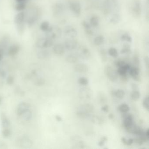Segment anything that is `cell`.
<instances>
[{
  "mask_svg": "<svg viewBox=\"0 0 149 149\" xmlns=\"http://www.w3.org/2000/svg\"><path fill=\"white\" fill-rule=\"evenodd\" d=\"M46 37L50 39H59L61 36L62 30L59 27L56 26L49 27V29L46 31Z\"/></svg>",
  "mask_w": 149,
  "mask_h": 149,
  "instance_id": "obj_1",
  "label": "cell"
},
{
  "mask_svg": "<svg viewBox=\"0 0 149 149\" xmlns=\"http://www.w3.org/2000/svg\"><path fill=\"white\" fill-rule=\"evenodd\" d=\"M53 45V40L47 37L39 39L36 42V47L40 49L47 48L52 47Z\"/></svg>",
  "mask_w": 149,
  "mask_h": 149,
  "instance_id": "obj_2",
  "label": "cell"
},
{
  "mask_svg": "<svg viewBox=\"0 0 149 149\" xmlns=\"http://www.w3.org/2000/svg\"><path fill=\"white\" fill-rule=\"evenodd\" d=\"M69 7L71 11L76 16H80L81 11V7L78 0H70Z\"/></svg>",
  "mask_w": 149,
  "mask_h": 149,
  "instance_id": "obj_3",
  "label": "cell"
},
{
  "mask_svg": "<svg viewBox=\"0 0 149 149\" xmlns=\"http://www.w3.org/2000/svg\"><path fill=\"white\" fill-rule=\"evenodd\" d=\"M93 110L94 107L91 104H84L79 108V110L77 112V115L81 117L84 118L87 117L89 113L92 112Z\"/></svg>",
  "mask_w": 149,
  "mask_h": 149,
  "instance_id": "obj_4",
  "label": "cell"
},
{
  "mask_svg": "<svg viewBox=\"0 0 149 149\" xmlns=\"http://www.w3.org/2000/svg\"><path fill=\"white\" fill-rule=\"evenodd\" d=\"M105 74L106 76L112 82H115L117 80L118 74L113 68L110 66H107L105 68Z\"/></svg>",
  "mask_w": 149,
  "mask_h": 149,
  "instance_id": "obj_5",
  "label": "cell"
},
{
  "mask_svg": "<svg viewBox=\"0 0 149 149\" xmlns=\"http://www.w3.org/2000/svg\"><path fill=\"white\" fill-rule=\"evenodd\" d=\"M132 13L135 18H139L142 14L141 3L139 1H136L132 8Z\"/></svg>",
  "mask_w": 149,
  "mask_h": 149,
  "instance_id": "obj_6",
  "label": "cell"
},
{
  "mask_svg": "<svg viewBox=\"0 0 149 149\" xmlns=\"http://www.w3.org/2000/svg\"><path fill=\"white\" fill-rule=\"evenodd\" d=\"M77 55L83 60H87L90 57L91 53L89 49L84 46H81L77 49Z\"/></svg>",
  "mask_w": 149,
  "mask_h": 149,
  "instance_id": "obj_7",
  "label": "cell"
},
{
  "mask_svg": "<svg viewBox=\"0 0 149 149\" xmlns=\"http://www.w3.org/2000/svg\"><path fill=\"white\" fill-rule=\"evenodd\" d=\"M64 34L70 39H74L78 35L77 30L72 26H68L65 28Z\"/></svg>",
  "mask_w": 149,
  "mask_h": 149,
  "instance_id": "obj_8",
  "label": "cell"
},
{
  "mask_svg": "<svg viewBox=\"0 0 149 149\" xmlns=\"http://www.w3.org/2000/svg\"><path fill=\"white\" fill-rule=\"evenodd\" d=\"M123 125L126 130L134 123L133 116L130 114H128L127 112L123 113Z\"/></svg>",
  "mask_w": 149,
  "mask_h": 149,
  "instance_id": "obj_9",
  "label": "cell"
},
{
  "mask_svg": "<svg viewBox=\"0 0 149 149\" xmlns=\"http://www.w3.org/2000/svg\"><path fill=\"white\" fill-rule=\"evenodd\" d=\"M92 91L88 88H82L79 92V96L82 99H89L92 96Z\"/></svg>",
  "mask_w": 149,
  "mask_h": 149,
  "instance_id": "obj_10",
  "label": "cell"
},
{
  "mask_svg": "<svg viewBox=\"0 0 149 149\" xmlns=\"http://www.w3.org/2000/svg\"><path fill=\"white\" fill-rule=\"evenodd\" d=\"M78 42L74 39H69L65 42L64 47L68 50H73L75 49L77 46Z\"/></svg>",
  "mask_w": 149,
  "mask_h": 149,
  "instance_id": "obj_11",
  "label": "cell"
},
{
  "mask_svg": "<svg viewBox=\"0 0 149 149\" xmlns=\"http://www.w3.org/2000/svg\"><path fill=\"white\" fill-rule=\"evenodd\" d=\"M30 105L29 104L26 102H22L18 105L17 109V115L19 116H22L26 111L29 110Z\"/></svg>",
  "mask_w": 149,
  "mask_h": 149,
  "instance_id": "obj_12",
  "label": "cell"
},
{
  "mask_svg": "<svg viewBox=\"0 0 149 149\" xmlns=\"http://www.w3.org/2000/svg\"><path fill=\"white\" fill-rule=\"evenodd\" d=\"M129 71L130 75L132 77L134 80L136 81H140L141 78L139 75V69L138 67H131Z\"/></svg>",
  "mask_w": 149,
  "mask_h": 149,
  "instance_id": "obj_13",
  "label": "cell"
},
{
  "mask_svg": "<svg viewBox=\"0 0 149 149\" xmlns=\"http://www.w3.org/2000/svg\"><path fill=\"white\" fill-rule=\"evenodd\" d=\"M53 50L56 54L57 55H61L65 52V47L63 44L57 43L54 46Z\"/></svg>",
  "mask_w": 149,
  "mask_h": 149,
  "instance_id": "obj_14",
  "label": "cell"
},
{
  "mask_svg": "<svg viewBox=\"0 0 149 149\" xmlns=\"http://www.w3.org/2000/svg\"><path fill=\"white\" fill-rule=\"evenodd\" d=\"M74 69L75 71L78 73H85L88 72V68L86 64L80 63L75 65L74 68Z\"/></svg>",
  "mask_w": 149,
  "mask_h": 149,
  "instance_id": "obj_15",
  "label": "cell"
},
{
  "mask_svg": "<svg viewBox=\"0 0 149 149\" xmlns=\"http://www.w3.org/2000/svg\"><path fill=\"white\" fill-rule=\"evenodd\" d=\"M20 49V47L18 44H13L9 47L8 50V54L11 56H14L16 55L19 53Z\"/></svg>",
  "mask_w": 149,
  "mask_h": 149,
  "instance_id": "obj_16",
  "label": "cell"
},
{
  "mask_svg": "<svg viewBox=\"0 0 149 149\" xmlns=\"http://www.w3.org/2000/svg\"><path fill=\"white\" fill-rule=\"evenodd\" d=\"M80 137L78 136L74 137V138L72 139V141L74 143V146L76 148H84L85 146L84 143L82 140L80 139Z\"/></svg>",
  "mask_w": 149,
  "mask_h": 149,
  "instance_id": "obj_17",
  "label": "cell"
},
{
  "mask_svg": "<svg viewBox=\"0 0 149 149\" xmlns=\"http://www.w3.org/2000/svg\"><path fill=\"white\" fill-rule=\"evenodd\" d=\"M64 10V7L62 4L57 3L53 7V12L56 15L61 14Z\"/></svg>",
  "mask_w": 149,
  "mask_h": 149,
  "instance_id": "obj_18",
  "label": "cell"
},
{
  "mask_svg": "<svg viewBox=\"0 0 149 149\" xmlns=\"http://www.w3.org/2000/svg\"><path fill=\"white\" fill-rule=\"evenodd\" d=\"M25 15L23 12H21L17 14L15 18V23L16 25L21 24L24 22L25 19Z\"/></svg>",
  "mask_w": 149,
  "mask_h": 149,
  "instance_id": "obj_19",
  "label": "cell"
},
{
  "mask_svg": "<svg viewBox=\"0 0 149 149\" xmlns=\"http://www.w3.org/2000/svg\"><path fill=\"white\" fill-rule=\"evenodd\" d=\"M130 68V66L128 63H126L124 66L118 68V69L117 72L120 76L126 74Z\"/></svg>",
  "mask_w": 149,
  "mask_h": 149,
  "instance_id": "obj_20",
  "label": "cell"
},
{
  "mask_svg": "<svg viewBox=\"0 0 149 149\" xmlns=\"http://www.w3.org/2000/svg\"><path fill=\"white\" fill-rule=\"evenodd\" d=\"M121 15L118 13H114V14L112 15L110 19V22L111 24L116 25L118 24L121 21Z\"/></svg>",
  "mask_w": 149,
  "mask_h": 149,
  "instance_id": "obj_21",
  "label": "cell"
},
{
  "mask_svg": "<svg viewBox=\"0 0 149 149\" xmlns=\"http://www.w3.org/2000/svg\"><path fill=\"white\" fill-rule=\"evenodd\" d=\"M112 95L118 99H122L124 97L125 92L122 89H118L116 91H112Z\"/></svg>",
  "mask_w": 149,
  "mask_h": 149,
  "instance_id": "obj_22",
  "label": "cell"
},
{
  "mask_svg": "<svg viewBox=\"0 0 149 149\" xmlns=\"http://www.w3.org/2000/svg\"><path fill=\"white\" fill-rule=\"evenodd\" d=\"M90 25L92 27H96L99 25V19L97 16H93L90 20Z\"/></svg>",
  "mask_w": 149,
  "mask_h": 149,
  "instance_id": "obj_23",
  "label": "cell"
},
{
  "mask_svg": "<svg viewBox=\"0 0 149 149\" xmlns=\"http://www.w3.org/2000/svg\"><path fill=\"white\" fill-rule=\"evenodd\" d=\"M66 61L70 63H74L78 61V57L75 54H70L66 57Z\"/></svg>",
  "mask_w": 149,
  "mask_h": 149,
  "instance_id": "obj_24",
  "label": "cell"
},
{
  "mask_svg": "<svg viewBox=\"0 0 149 149\" xmlns=\"http://www.w3.org/2000/svg\"><path fill=\"white\" fill-rule=\"evenodd\" d=\"M49 55V51L47 50H42L38 52L37 56L39 59H44L48 57Z\"/></svg>",
  "mask_w": 149,
  "mask_h": 149,
  "instance_id": "obj_25",
  "label": "cell"
},
{
  "mask_svg": "<svg viewBox=\"0 0 149 149\" xmlns=\"http://www.w3.org/2000/svg\"><path fill=\"white\" fill-rule=\"evenodd\" d=\"M1 120L2 121V126L3 128H7L10 124L5 114H2L1 115Z\"/></svg>",
  "mask_w": 149,
  "mask_h": 149,
  "instance_id": "obj_26",
  "label": "cell"
},
{
  "mask_svg": "<svg viewBox=\"0 0 149 149\" xmlns=\"http://www.w3.org/2000/svg\"><path fill=\"white\" fill-rule=\"evenodd\" d=\"M21 143L24 148H29V146H32V141L29 139L24 138L21 139Z\"/></svg>",
  "mask_w": 149,
  "mask_h": 149,
  "instance_id": "obj_27",
  "label": "cell"
},
{
  "mask_svg": "<svg viewBox=\"0 0 149 149\" xmlns=\"http://www.w3.org/2000/svg\"><path fill=\"white\" fill-rule=\"evenodd\" d=\"M104 41V37L102 36H99L95 38L94 42L95 45H97V46H100L103 43Z\"/></svg>",
  "mask_w": 149,
  "mask_h": 149,
  "instance_id": "obj_28",
  "label": "cell"
},
{
  "mask_svg": "<svg viewBox=\"0 0 149 149\" xmlns=\"http://www.w3.org/2000/svg\"><path fill=\"white\" fill-rule=\"evenodd\" d=\"M130 107L126 104H123L118 107V110L123 113H127L130 110Z\"/></svg>",
  "mask_w": 149,
  "mask_h": 149,
  "instance_id": "obj_29",
  "label": "cell"
},
{
  "mask_svg": "<svg viewBox=\"0 0 149 149\" xmlns=\"http://www.w3.org/2000/svg\"><path fill=\"white\" fill-rule=\"evenodd\" d=\"M140 95L139 91L137 90H133L131 93V98L134 101H137L140 97Z\"/></svg>",
  "mask_w": 149,
  "mask_h": 149,
  "instance_id": "obj_30",
  "label": "cell"
},
{
  "mask_svg": "<svg viewBox=\"0 0 149 149\" xmlns=\"http://www.w3.org/2000/svg\"><path fill=\"white\" fill-rule=\"evenodd\" d=\"M131 51L130 46L128 43H125L124 44L123 48L121 51L122 54H128Z\"/></svg>",
  "mask_w": 149,
  "mask_h": 149,
  "instance_id": "obj_31",
  "label": "cell"
},
{
  "mask_svg": "<svg viewBox=\"0 0 149 149\" xmlns=\"http://www.w3.org/2000/svg\"><path fill=\"white\" fill-rule=\"evenodd\" d=\"M108 53L110 56L114 58H116L118 56V52L115 48H110L108 51Z\"/></svg>",
  "mask_w": 149,
  "mask_h": 149,
  "instance_id": "obj_32",
  "label": "cell"
},
{
  "mask_svg": "<svg viewBox=\"0 0 149 149\" xmlns=\"http://www.w3.org/2000/svg\"><path fill=\"white\" fill-rule=\"evenodd\" d=\"M49 27L50 26L48 22L44 21L41 24L40 29L42 31L46 32L49 29Z\"/></svg>",
  "mask_w": 149,
  "mask_h": 149,
  "instance_id": "obj_33",
  "label": "cell"
},
{
  "mask_svg": "<svg viewBox=\"0 0 149 149\" xmlns=\"http://www.w3.org/2000/svg\"><path fill=\"white\" fill-rule=\"evenodd\" d=\"M121 40L123 41H126L129 42H132V38L128 33H125L121 36Z\"/></svg>",
  "mask_w": 149,
  "mask_h": 149,
  "instance_id": "obj_34",
  "label": "cell"
},
{
  "mask_svg": "<svg viewBox=\"0 0 149 149\" xmlns=\"http://www.w3.org/2000/svg\"><path fill=\"white\" fill-rule=\"evenodd\" d=\"M25 8H26V4L24 2L17 3V5L15 6V9L18 11H23Z\"/></svg>",
  "mask_w": 149,
  "mask_h": 149,
  "instance_id": "obj_35",
  "label": "cell"
},
{
  "mask_svg": "<svg viewBox=\"0 0 149 149\" xmlns=\"http://www.w3.org/2000/svg\"><path fill=\"white\" fill-rule=\"evenodd\" d=\"M78 83L82 85H87L88 84V80L86 77H80L78 79Z\"/></svg>",
  "mask_w": 149,
  "mask_h": 149,
  "instance_id": "obj_36",
  "label": "cell"
},
{
  "mask_svg": "<svg viewBox=\"0 0 149 149\" xmlns=\"http://www.w3.org/2000/svg\"><path fill=\"white\" fill-rule=\"evenodd\" d=\"M22 116H23V118H24L25 120L28 121V120H29L31 118L32 113H31V111H30L29 110H28L26 111L24 114H23Z\"/></svg>",
  "mask_w": 149,
  "mask_h": 149,
  "instance_id": "obj_37",
  "label": "cell"
},
{
  "mask_svg": "<svg viewBox=\"0 0 149 149\" xmlns=\"http://www.w3.org/2000/svg\"><path fill=\"white\" fill-rule=\"evenodd\" d=\"M143 106L145 109L147 110H149V97L147 96L144 98L143 101Z\"/></svg>",
  "mask_w": 149,
  "mask_h": 149,
  "instance_id": "obj_38",
  "label": "cell"
},
{
  "mask_svg": "<svg viewBox=\"0 0 149 149\" xmlns=\"http://www.w3.org/2000/svg\"><path fill=\"white\" fill-rule=\"evenodd\" d=\"M2 134L4 137H8L11 135V131L7 128H4L2 131Z\"/></svg>",
  "mask_w": 149,
  "mask_h": 149,
  "instance_id": "obj_39",
  "label": "cell"
},
{
  "mask_svg": "<svg viewBox=\"0 0 149 149\" xmlns=\"http://www.w3.org/2000/svg\"><path fill=\"white\" fill-rule=\"evenodd\" d=\"M17 29H18V32L21 34L24 32L25 30V26H24V23H22L21 24H18L17 25Z\"/></svg>",
  "mask_w": 149,
  "mask_h": 149,
  "instance_id": "obj_40",
  "label": "cell"
},
{
  "mask_svg": "<svg viewBox=\"0 0 149 149\" xmlns=\"http://www.w3.org/2000/svg\"><path fill=\"white\" fill-rule=\"evenodd\" d=\"M100 54L103 61H107V56H106V52L105 50L103 49H102L100 50Z\"/></svg>",
  "mask_w": 149,
  "mask_h": 149,
  "instance_id": "obj_41",
  "label": "cell"
},
{
  "mask_svg": "<svg viewBox=\"0 0 149 149\" xmlns=\"http://www.w3.org/2000/svg\"><path fill=\"white\" fill-rule=\"evenodd\" d=\"M82 25L83 26L84 28V29L85 30H88V29H91V26L90 25L89 23L85 21H83L82 22Z\"/></svg>",
  "mask_w": 149,
  "mask_h": 149,
  "instance_id": "obj_42",
  "label": "cell"
},
{
  "mask_svg": "<svg viewBox=\"0 0 149 149\" xmlns=\"http://www.w3.org/2000/svg\"><path fill=\"white\" fill-rule=\"evenodd\" d=\"M115 63L117 67L119 68V67L124 66L126 63L122 60H118L115 61Z\"/></svg>",
  "mask_w": 149,
  "mask_h": 149,
  "instance_id": "obj_43",
  "label": "cell"
},
{
  "mask_svg": "<svg viewBox=\"0 0 149 149\" xmlns=\"http://www.w3.org/2000/svg\"><path fill=\"white\" fill-rule=\"evenodd\" d=\"M135 142L138 145H142L143 143L144 142L143 139H141L139 136L138 137L136 138L135 139H134V142Z\"/></svg>",
  "mask_w": 149,
  "mask_h": 149,
  "instance_id": "obj_44",
  "label": "cell"
},
{
  "mask_svg": "<svg viewBox=\"0 0 149 149\" xmlns=\"http://www.w3.org/2000/svg\"><path fill=\"white\" fill-rule=\"evenodd\" d=\"M107 140H108V138L106 136L102 137L101 139V140L99 141V143H98L99 146H103L104 145L105 142L107 141Z\"/></svg>",
  "mask_w": 149,
  "mask_h": 149,
  "instance_id": "obj_45",
  "label": "cell"
},
{
  "mask_svg": "<svg viewBox=\"0 0 149 149\" xmlns=\"http://www.w3.org/2000/svg\"><path fill=\"white\" fill-rule=\"evenodd\" d=\"M93 120L94 122H95L96 123L101 124L102 123V120L98 117L96 116L95 117L93 118Z\"/></svg>",
  "mask_w": 149,
  "mask_h": 149,
  "instance_id": "obj_46",
  "label": "cell"
},
{
  "mask_svg": "<svg viewBox=\"0 0 149 149\" xmlns=\"http://www.w3.org/2000/svg\"><path fill=\"white\" fill-rule=\"evenodd\" d=\"M133 62H134V64L136 65V67H138L139 64V60L138 56L137 55H135L133 58Z\"/></svg>",
  "mask_w": 149,
  "mask_h": 149,
  "instance_id": "obj_47",
  "label": "cell"
},
{
  "mask_svg": "<svg viewBox=\"0 0 149 149\" xmlns=\"http://www.w3.org/2000/svg\"><path fill=\"white\" fill-rule=\"evenodd\" d=\"M14 78L13 76H9L8 77L7 80V82L8 84H9V85H11V84H13L14 82Z\"/></svg>",
  "mask_w": 149,
  "mask_h": 149,
  "instance_id": "obj_48",
  "label": "cell"
},
{
  "mask_svg": "<svg viewBox=\"0 0 149 149\" xmlns=\"http://www.w3.org/2000/svg\"><path fill=\"white\" fill-rule=\"evenodd\" d=\"M145 64L146 67L147 69H149V57L148 56H146L145 57L144 59Z\"/></svg>",
  "mask_w": 149,
  "mask_h": 149,
  "instance_id": "obj_49",
  "label": "cell"
},
{
  "mask_svg": "<svg viewBox=\"0 0 149 149\" xmlns=\"http://www.w3.org/2000/svg\"><path fill=\"white\" fill-rule=\"evenodd\" d=\"M102 110L104 112H108L109 111V107L108 105H106L102 108Z\"/></svg>",
  "mask_w": 149,
  "mask_h": 149,
  "instance_id": "obj_50",
  "label": "cell"
},
{
  "mask_svg": "<svg viewBox=\"0 0 149 149\" xmlns=\"http://www.w3.org/2000/svg\"><path fill=\"white\" fill-rule=\"evenodd\" d=\"M133 142H134V139H130L127 140V145L130 146L133 143Z\"/></svg>",
  "mask_w": 149,
  "mask_h": 149,
  "instance_id": "obj_51",
  "label": "cell"
},
{
  "mask_svg": "<svg viewBox=\"0 0 149 149\" xmlns=\"http://www.w3.org/2000/svg\"><path fill=\"white\" fill-rule=\"evenodd\" d=\"M132 88L133 90L139 91L138 87L137 85L136 84H132Z\"/></svg>",
  "mask_w": 149,
  "mask_h": 149,
  "instance_id": "obj_52",
  "label": "cell"
},
{
  "mask_svg": "<svg viewBox=\"0 0 149 149\" xmlns=\"http://www.w3.org/2000/svg\"><path fill=\"white\" fill-rule=\"evenodd\" d=\"M55 118L56 119V120L58 121V122H61V121H62V118L60 116H59V115H56V116Z\"/></svg>",
  "mask_w": 149,
  "mask_h": 149,
  "instance_id": "obj_53",
  "label": "cell"
},
{
  "mask_svg": "<svg viewBox=\"0 0 149 149\" xmlns=\"http://www.w3.org/2000/svg\"><path fill=\"white\" fill-rule=\"evenodd\" d=\"M121 140H122V142L124 144L127 145V140L126 139V138L125 137H122Z\"/></svg>",
  "mask_w": 149,
  "mask_h": 149,
  "instance_id": "obj_54",
  "label": "cell"
},
{
  "mask_svg": "<svg viewBox=\"0 0 149 149\" xmlns=\"http://www.w3.org/2000/svg\"><path fill=\"white\" fill-rule=\"evenodd\" d=\"M3 58V51L0 50V61H1Z\"/></svg>",
  "mask_w": 149,
  "mask_h": 149,
  "instance_id": "obj_55",
  "label": "cell"
},
{
  "mask_svg": "<svg viewBox=\"0 0 149 149\" xmlns=\"http://www.w3.org/2000/svg\"><path fill=\"white\" fill-rule=\"evenodd\" d=\"M146 135L148 137H149V129H147V130L145 132Z\"/></svg>",
  "mask_w": 149,
  "mask_h": 149,
  "instance_id": "obj_56",
  "label": "cell"
},
{
  "mask_svg": "<svg viewBox=\"0 0 149 149\" xmlns=\"http://www.w3.org/2000/svg\"><path fill=\"white\" fill-rule=\"evenodd\" d=\"M109 117L110 119H112V118H114V116L113 114H110L109 115Z\"/></svg>",
  "mask_w": 149,
  "mask_h": 149,
  "instance_id": "obj_57",
  "label": "cell"
},
{
  "mask_svg": "<svg viewBox=\"0 0 149 149\" xmlns=\"http://www.w3.org/2000/svg\"><path fill=\"white\" fill-rule=\"evenodd\" d=\"M26 1V0H16V1L17 3H19V2H25Z\"/></svg>",
  "mask_w": 149,
  "mask_h": 149,
  "instance_id": "obj_58",
  "label": "cell"
},
{
  "mask_svg": "<svg viewBox=\"0 0 149 149\" xmlns=\"http://www.w3.org/2000/svg\"><path fill=\"white\" fill-rule=\"evenodd\" d=\"M1 99H0V103H1Z\"/></svg>",
  "mask_w": 149,
  "mask_h": 149,
  "instance_id": "obj_59",
  "label": "cell"
}]
</instances>
